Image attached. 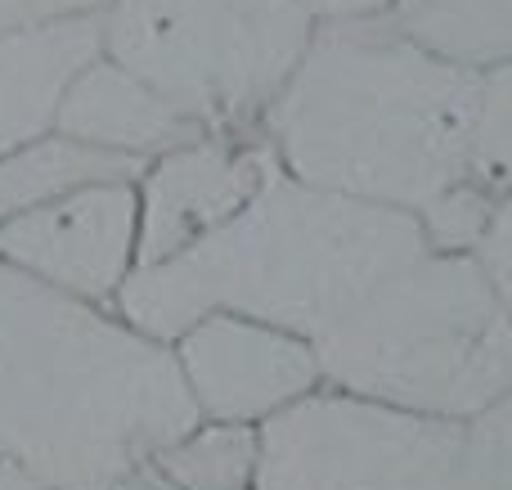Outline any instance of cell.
I'll list each match as a JSON object with an SVG mask.
<instances>
[{
    "label": "cell",
    "mask_w": 512,
    "mask_h": 490,
    "mask_svg": "<svg viewBox=\"0 0 512 490\" xmlns=\"http://www.w3.org/2000/svg\"><path fill=\"white\" fill-rule=\"evenodd\" d=\"M261 437L252 423L194 419L180 437L162 446L149 477L167 490H252Z\"/></svg>",
    "instance_id": "5bb4252c"
},
{
    "label": "cell",
    "mask_w": 512,
    "mask_h": 490,
    "mask_svg": "<svg viewBox=\"0 0 512 490\" xmlns=\"http://www.w3.org/2000/svg\"><path fill=\"white\" fill-rule=\"evenodd\" d=\"M315 23H337V18H369V14H391L396 0H297Z\"/></svg>",
    "instance_id": "d6986e66"
},
{
    "label": "cell",
    "mask_w": 512,
    "mask_h": 490,
    "mask_svg": "<svg viewBox=\"0 0 512 490\" xmlns=\"http://www.w3.org/2000/svg\"><path fill=\"white\" fill-rule=\"evenodd\" d=\"M436 490H512V396L459 423Z\"/></svg>",
    "instance_id": "2e32d148"
},
{
    "label": "cell",
    "mask_w": 512,
    "mask_h": 490,
    "mask_svg": "<svg viewBox=\"0 0 512 490\" xmlns=\"http://www.w3.org/2000/svg\"><path fill=\"white\" fill-rule=\"evenodd\" d=\"M472 257L486 266V275L495 279V288L512 302V194L486 216L477 243H472Z\"/></svg>",
    "instance_id": "e0dca14e"
},
{
    "label": "cell",
    "mask_w": 512,
    "mask_h": 490,
    "mask_svg": "<svg viewBox=\"0 0 512 490\" xmlns=\"http://www.w3.org/2000/svg\"><path fill=\"white\" fill-rule=\"evenodd\" d=\"M472 68L436 54L391 14L319 23L261 135L288 176L405 212L423 239L472 252L490 207L463 185Z\"/></svg>",
    "instance_id": "6da1fadb"
},
{
    "label": "cell",
    "mask_w": 512,
    "mask_h": 490,
    "mask_svg": "<svg viewBox=\"0 0 512 490\" xmlns=\"http://www.w3.org/2000/svg\"><path fill=\"white\" fill-rule=\"evenodd\" d=\"M144 162L122 153L95 149L86 140H72L63 131H45L18 149L0 153V221L27 207H41L50 198H63L72 189L99 185V180H135Z\"/></svg>",
    "instance_id": "7c38bea8"
},
{
    "label": "cell",
    "mask_w": 512,
    "mask_h": 490,
    "mask_svg": "<svg viewBox=\"0 0 512 490\" xmlns=\"http://www.w3.org/2000/svg\"><path fill=\"white\" fill-rule=\"evenodd\" d=\"M0 490H59V486H45V482H36V477L18 473V468L0 464ZM126 490H167V486H162L158 477H144V482H135V486H126Z\"/></svg>",
    "instance_id": "ffe728a7"
},
{
    "label": "cell",
    "mask_w": 512,
    "mask_h": 490,
    "mask_svg": "<svg viewBox=\"0 0 512 490\" xmlns=\"http://www.w3.org/2000/svg\"><path fill=\"white\" fill-rule=\"evenodd\" d=\"M104 0H0V32L5 27H27V23H45V18H63V14H86L99 9Z\"/></svg>",
    "instance_id": "ac0fdd59"
},
{
    "label": "cell",
    "mask_w": 512,
    "mask_h": 490,
    "mask_svg": "<svg viewBox=\"0 0 512 490\" xmlns=\"http://www.w3.org/2000/svg\"><path fill=\"white\" fill-rule=\"evenodd\" d=\"M423 225L274 171L225 225L153 266H135L117 311L171 342L207 311H230L315 342L355 297L423 252Z\"/></svg>",
    "instance_id": "3957f363"
},
{
    "label": "cell",
    "mask_w": 512,
    "mask_h": 490,
    "mask_svg": "<svg viewBox=\"0 0 512 490\" xmlns=\"http://www.w3.org/2000/svg\"><path fill=\"white\" fill-rule=\"evenodd\" d=\"M99 54V14H63L0 32V153L54 126L63 90Z\"/></svg>",
    "instance_id": "30bf717a"
},
{
    "label": "cell",
    "mask_w": 512,
    "mask_h": 490,
    "mask_svg": "<svg viewBox=\"0 0 512 490\" xmlns=\"http://www.w3.org/2000/svg\"><path fill=\"white\" fill-rule=\"evenodd\" d=\"M0 261L59 293L113 306L140 261L135 180H99L5 216Z\"/></svg>",
    "instance_id": "ba28073f"
},
{
    "label": "cell",
    "mask_w": 512,
    "mask_h": 490,
    "mask_svg": "<svg viewBox=\"0 0 512 490\" xmlns=\"http://www.w3.org/2000/svg\"><path fill=\"white\" fill-rule=\"evenodd\" d=\"M391 23L468 68L512 59V0H396Z\"/></svg>",
    "instance_id": "4fadbf2b"
},
{
    "label": "cell",
    "mask_w": 512,
    "mask_h": 490,
    "mask_svg": "<svg viewBox=\"0 0 512 490\" xmlns=\"http://www.w3.org/2000/svg\"><path fill=\"white\" fill-rule=\"evenodd\" d=\"M99 50L198 131H252L315 36L297 0H104Z\"/></svg>",
    "instance_id": "5b68a950"
},
{
    "label": "cell",
    "mask_w": 512,
    "mask_h": 490,
    "mask_svg": "<svg viewBox=\"0 0 512 490\" xmlns=\"http://www.w3.org/2000/svg\"><path fill=\"white\" fill-rule=\"evenodd\" d=\"M324 387L423 419H477L512 396V302L472 252L427 243L315 342Z\"/></svg>",
    "instance_id": "277c9868"
},
{
    "label": "cell",
    "mask_w": 512,
    "mask_h": 490,
    "mask_svg": "<svg viewBox=\"0 0 512 490\" xmlns=\"http://www.w3.org/2000/svg\"><path fill=\"white\" fill-rule=\"evenodd\" d=\"M54 131L86 140L95 149L122 153V158L149 162L162 149L198 135L194 122L176 113L153 86H144L135 72L113 63L104 50L72 77L63 90V104L54 113Z\"/></svg>",
    "instance_id": "8fae6325"
},
{
    "label": "cell",
    "mask_w": 512,
    "mask_h": 490,
    "mask_svg": "<svg viewBox=\"0 0 512 490\" xmlns=\"http://www.w3.org/2000/svg\"><path fill=\"white\" fill-rule=\"evenodd\" d=\"M454 432L459 423L450 419L319 387L256 428L261 459L252 490H436Z\"/></svg>",
    "instance_id": "8992f818"
},
{
    "label": "cell",
    "mask_w": 512,
    "mask_h": 490,
    "mask_svg": "<svg viewBox=\"0 0 512 490\" xmlns=\"http://www.w3.org/2000/svg\"><path fill=\"white\" fill-rule=\"evenodd\" d=\"M198 419L261 428L301 396L319 392V360L306 338L230 311H207L171 338Z\"/></svg>",
    "instance_id": "9c48e42d"
},
{
    "label": "cell",
    "mask_w": 512,
    "mask_h": 490,
    "mask_svg": "<svg viewBox=\"0 0 512 490\" xmlns=\"http://www.w3.org/2000/svg\"><path fill=\"white\" fill-rule=\"evenodd\" d=\"M194 419L171 342L0 261V464L59 490H126Z\"/></svg>",
    "instance_id": "7a4b0ae2"
},
{
    "label": "cell",
    "mask_w": 512,
    "mask_h": 490,
    "mask_svg": "<svg viewBox=\"0 0 512 490\" xmlns=\"http://www.w3.org/2000/svg\"><path fill=\"white\" fill-rule=\"evenodd\" d=\"M463 185L490 212L512 194V59L472 68Z\"/></svg>",
    "instance_id": "9a60e30c"
},
{
    "label": "cell",
    "mask_w": 512,
    "mask_h": 490,
    "mask_svg": "<svg viewBox=\"0 0 512 490\" xmlns=\"http://www.w3.org/2000/svg\"><path fill=\"white\" fill-rule=\"evenodd\" d=\"M274 171L279 162L261 126L198 131L162 149L135 176V221H140L135 266H153V261L194 248L203 234H212L243 203H252Z\"/></svg>",
    "instance_id": "52a82bcc"
}]
</instances>
